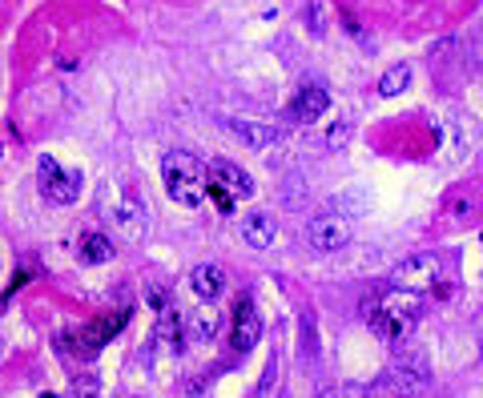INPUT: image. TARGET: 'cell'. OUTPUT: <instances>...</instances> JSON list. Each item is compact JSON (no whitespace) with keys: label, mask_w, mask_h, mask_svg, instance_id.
<instances>
[{"label":"cell","mask_w":483,"mask_h":398,"mask_svg":"<svg viewBox=\"0 0 483 398\" xmlns=\"http://www.w3.org/2000/svg\"><path fill=\"white\" fill-rule=\"evenodd\" d=\"M262 338V318H258V306H254V298H242L234 310V334H230V346H234L238 354H250L254 346H258Z\"/></svg>","instance_id":"8"},{"label":"cell","mask_w":483,"mask_h":398,"mask_svg":"<svg viewBox=\"0 0 483 398\" xmlns=\"http://www.w3.org/2000/svg\"><path fill=\"white\" fill-rule=\"evenodd\" d=\"M278 378V362L270 358V366H266V374H262V382H258V398H266V390H270V382Z\"/></svg>","instance_id":"20"},{"label":"cell","mask_w":483,"mask_h":398,"mask_svg":"<svg viewBox=\"0 0 483 398\" xmlns=\"http://www.w3.org/2000/svg\"><path fill=\"white\" fill-rule=\"evenodd\" d=\"M407 85H411V68H407V65H391L387 73H382V81H379V97H399Z\"/></svg>","instance_id":"17"},{"label":"cell","mask_w":483,"mask_h":398,"mask_svg":"<svg viewBox=\"0 0 483 398\" xmlns=\"http://www.w3.org/2000/svg\"><path fill=\"white\" fill-rule=\"evenodd\" d=\"M242 242L250 250H270V245L278 242V221H274V213H266V210L246 213L242 218Z\"/></svg>","instance_id":"11"},{"label":"cell","mask_w":483,"mask_h":398,"mask_svg":"<svg viewBox=\"0 0 483 398\" xmlns=\"http://www.w3.org/2000/svg\"><path fill=\"white\" fill-rule=\"evenodd\" d=\"M190 286H193V294H198L202 302H218V298H222V290H225V274H222V265H214V262L193 265Z\"/></svg>","instance_id":"14"},{"label":"cell","mask_w":483,"mask_h":398,"mask_svg":"<svg viewBox=\"0 0 483 398\" xmlns=\"http://www.w3.org/2000/svg\"><path fill=\"white\" fill-rule=\"evenodd\" d=\"M97 398H101V394H97Z\"/></svg>","instance_id":"22"},{"label":"cell","mask_w":483,"mask_h":398,"mask_svg":"<svg viewBox=\"0 0 483 398\" xmlns=\"http://www.w3.org/2000/svg\"><path fill=\"white\" fill-rule=\"evenodd\" d=\"M419 314H423V302H419L415 290H391L379 302H362V318L371 322V330L382 342H395L399 334H411Z\"/></svg>","instance_id":"1"},{"label":"cell","mask_w":483,"mask_h":398,"mask_svg":"<svg viewBox=\"0 0 483 398\" xmlns=\"http://www.w3.org/2000/svg\"><path fill=\"white\" fill-rule=\"evenodd\" d=\"M318 398H355V387H326Z\"/></svg>","instance_id":"21"},{"label":"cell","mask_w":483,"mask_h":398,"mask_svg":"<svg viewBox=\"0 0 483 398\" xmlns=\"http://www.w3.org/2000/svg\"><path fill=\"white\" fill-rule=\"evenodd\" d=\"M77 254L85 265H105L113 262V238H105V233H85L77 245Z\"/></svg>","instance_id":"15"},{"label":"cell","mask_w":483,"mask_h":398,"mask_svg":"<svg viewBox=\"0 0 483 398\" xmlns=\"http://www.w3.org/2000/svg\"><path fill=\"white\" fill-rule=\"evenodd\" d=\"M222 129L234 133L242 145H250V149H270V145L282 141V133L274 129V125L266 121H250V117H222Z\"/></svg>","instance_id":"9"},{"label":"cell","mask_w":483,"mask_h":398,"mask_svg":"<svg viewBox=\"0 0 483 398\" xmlns=\"http://www.w3.org/2000/svg\"><path fill=\"white\" fill-rule=\"evenodd\" d=\"M330 109V93H326L322 85H306L298 97L290 101V117L298 125H310V121H318L322 113Z\"/></svg>","instance_id":"12"},{"label":"cell","mask_w":483,"mask_h":398,"mask_svg":"<svg viewBox=\"0 0 483 398\" xmlns=\"http://www.w3.org/2000/svg\"><path fill=\"white\" fill-rule=\"evenodd\" d=\"M161 181H166V193L178 205H202L205 193H210V173L193 153L185 149H169L166 161H161Z\"/></svg>","instance_id":"2"},{"label":"cell","mask_w":483,"mask_h":398,"mask_svg":"<svg viewBox=\"0 0 483 398\" xmlns=\"http://www.w3.org/2000/svg\"><path fill=\"white\" fill-rule=\"evenodd\" d=\"M205 173H210V198H214V205L222 213H230L238 201L254 198V177L242 165H234V161H222V157H218V161L205 165Z\"/></svg>","instance_id":"4"},{"label":"cell","mask_w":483,"mask_h":398,"mask_svg":"<svg viewBox=\"0 0 483 398\" xmlns=\"http://www.w3.org/2000/svg\"><path fill=\"white\" fill-rule=\"evenodd\" d=\"M125 322H129V310H117V314H109V318H97V322H89L85 330H77V334H73L77 358H93V354L109 342V338H117V330H121Z\"/></svg>","instance_id":"7"},{"label":"cell","mask_w":483,"mask_h":398,"mask_svg":"<svg viewBox=\"0 0 483 398\" xmlns=\"http://www.w3.org/2000/svg\"><path fill=\"white\" fill-rule=\"evenodd\" d=\"M190 330H193V338H214V334H218V310H214V302H202V306L193 310Z\"/></svg>","instance_id":"16"},{"label":"cell","mask_w":483,"mask_h":398,"mask_svg":"<svg viewBox=\"0 0 483 398\" xmlns=\"http://www.w3.org/2000/svg\"><path fill=\"white\" fill-rule=\"evenodd\" d=\"M113 225H117L121 238L141 242V238L149 233V210L137 198H121V205H113Z\"/></svg>","instance_id":"10"},{"label":"cell","mask_w":483,"mask_h":398,"mask_svg":"<svg viewBox=\"0 0 483 398\" xmlns=\"http://www.w3.org/2000/svg\"><path fill=\"white\" fill-rule=\"evenodd\" d=\"M306 242L315 250H322V254H335V250H342L350 242V221L342 213H315L306 221Z\"/></svg>","instance_id":"6"},{"label":"cell","mask_w":483,"mask_h":398,"mask_svg":"<svg viewBox=\"0 0 483 398\" xmlns=\"http://www.w3.org/2000/svg\"><path fill=\"white\" fill-rule=\"evenodd\" d=\"M347 137H350V121L330 125V133H326V141H330V145H347Z\"/></svg>","instance_id":"19"},{"label":"cell","mask_w":483,"mask_h":398,"mask_svg":"<svg viewBox=\"0 0 483 398\" xmlns=\"http://www.w3.org/2000/svg\"><path fill=\"white\" fill-rule=\"evenodd\" d=\"M427 382H431V370H427V362L423 358H399L395 366H387L379 378H375V387H371V394L375 398H419L423 390H427Z\"/></svg>","instance_id":"3"},{"label":"cell","mask_w":483,"mask_h":398,"mask_svg":"<svg viewBox=\"0 0 483 398\" xmlns=\"http://www.w3.org/2000/svg\"><path fill=\"white\" fill-rule=\"evenodd\" d=\"M161 314H166V310H161ZM158 334H161V342H166V346H178L181 342V322L173 318V314H166L161 326H158Z\"/></svg>","instance_id":"18"},{"label":"cell","mask_w":483,"mask_h":398,"mask_svg":"<svg viewBox=\"0 0 483 398\" xmlns=\"http://www.w3.org/2000/svg\"><path fill=\"white\" fill-rule=\"evenodd\" d=\"M439 277V262L435 257H407L403 265H399V290H415V286H435Z\"/></svg>","instance_id":"13"},{"label":"cell","mask_w":483,"mask_h":398,"mask_svg":"<svg viewBox=\"0 0 483 398\" xmlns=\"http://www.w3.org/2000/svg\"><path fill=\"white\" fill-rule=\"evenodd\" d=\"M36 189L49 205H73L85 189V177H81V169L61 165L56 157H41L36 161Z\"/></svg>","instance_id":"5"}]
</instances>
